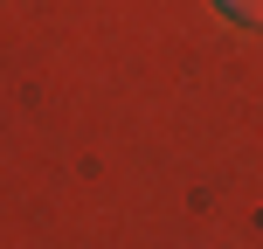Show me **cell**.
Returning a JSON list of instances; mask_svg holds the SVG:
<instances>
[{
    "label": "cell",
    "mask_w": 263,
    "mask_h": 249,
    "mask_svg": "<svg viewBox=\"0 0 263 249\" xmlns=\"http://www.w3.org/2000/svg\"><path fill=\"white\" fill-rule=\"evenodd\" d=\"M215 14L236 28H263V0H215Z\"/></svg>",
    "instance_id": "6da1fadb"
}]
</instances>
